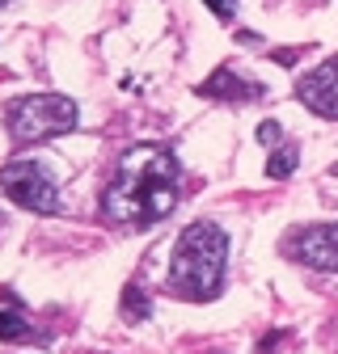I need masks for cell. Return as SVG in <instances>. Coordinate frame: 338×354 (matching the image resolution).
Segmentation results:
<instances>
[{"mask_svg":"<svg viewBox=\"0 0 338 354\" xmlns=\"http://www.w3.org/2000/svg\"><path fill=\"white\" fill-rule=\"evenodd\" d=\"M296 97L321 118H338V55H330L326 64L305 72L301 84H296Z\"/></svg>","mask_w":338,"mask_h":354,"instance_id":"6","label":"cell"},{"mask_svg":"<svg viewBox=\"0 0 338 354\" xmlns=\"http://www.w3.org/2000/svg\"><path fill=\"white\" fill-rule=\"evenodd\" d=\"M296 160H301V156H296V148L287 144V148H279V152L271 156V165H267V173L275 177V182H283V177H292V169H296Z\"/></svg>","mask_w":338,"mask_h":354,"instance_id":"10","label":"cell"},{"mask_svg":"<svg viewBox=\"0 0 338 354\" xmlns=\"http://www.w3.org/2000/svg\"><path fill=\"white\" fill-rule=\"evenodd\" d=\"M5 5H9V0H0V9H5Z\"/></svg>","mask_w":338,"mask_h":354,"instance_id":"14","label":"cell"},{"mask_svg":"<svg viewBox=\"0 0 338 354\" xmlns=\"http://www.w3.org/2000/svg\"><path fill=\"white\" fill-rule=\"evenodd\" d=\"M0 228H5V215H0Z\"/></svg>","mask_w":338,"mask_h":354,"instance_id":"13","label":"cell"},{"mask_svg":"<svg viewBox=\"0 0 338 354\" xmlns=\"http://www.w3.org/2000/svg\"><path fill=\"white\" fill-rule=\"evenodd\" d=\"M178 182H182V169H178V156L169 148H161V144L132 148L118 160L110 186L102 190L106 224L148 228L157 219H165L178 203Z\"/></svg>","mask_w":338,"mask_h":354,"instance_id":"1","label":"cell"},{"mask_svg":"<svg viewBox=\"0 0 338 354\" xmlns=\"http://www.w3.org/2000/svg\"><path fill=\"white\" fill-rule=\"evenodd\" d=\"M5 127L17 144L34 140H55L76 127V102L64 93H30L5 106Z\"/></svg>","mask_w":338,"mask_h":354,"instance_id":"3","label":"cell"},{"mask_svg":"<svg viewBox=\"0 0 338 354\" xmlns=\"http://www.w3.org/2000/svg\"><path fill=\"white\" fill-rule=\"evenodd\" d=\"M283 253L305 261L309 270L321 274H338V224H309V228H296L283 241Z\"/></svg>","mask_w":338,"mask_h":354,"instance_id":"5","label":"cell"},{"mask_svg":"<svg viewBox=\"0 0 338 354\" xmlns=\"http://www.w3.org/2000/svg\"><path fill=\"white\" fill-rule=\"evenodd\" d=\"M258 140H263V144H267V148H275V144H279V140H283V127H279V122H271V118H267V122H263V127H258Z\"/></svg>","mask_w":338,"mask_h":354,"instance_id":"11","label":"cell"},{"mask_svg":"<svg viewBox=\"0 0 338 354\" xmlns=\"http://www.w3.org/2000/svg\"><path fill=\"white\" fill-rule=\"evenodd\" d=\"M224 257H229V236L220 224H190L174 253H169V270H165V287L182 295V299H216L224 287Z\"/></svg>","mask_w":338,"mask_h":354,"instance_id":"2","label":"cell"},{"mask_svg":"<svg viewBox=\"0 0 338 354\" xmlns=\"http://www.w3.org/2000/svg\"><path fill=\"white\" fill-rule=\"evenodd\" d=\"M199 97H220V102H254V97H263V84H258V80L237 76L233 68H216V72H211V80H203V84H199Z\"/></svg>","mask_w":338,"mask_h":354,"instance_id":"7","label":"cell"},{"mask_svg":"<svg viewBox=\"0 0 338 354\" xmlns=\"http://www.w3.org/2000/svg\"><path fill=\"white\" fill-rule=\"evenodd\" d=\"M34 325L17 313V308H0V342H30Z\"/></svg>","mask_w":338,"mask_h":354,"instance_id":"8","label":"cell"},{"mask_svg":"<svg viewBox=\"0 0 338 354\" xmlns=\"http://www.w3.org/2000/svg\"><path fill=\"white\" fill-rule=\"evenodd\" d=\"M203 5H207V9H211V13H216V17H220V21H229V17H233V13H237V0H203Z\"/></svg>","mask_w":338,"mask_h":354,"instance_id":"12","label":"cell"},{"mask_svg":"<svg viewBox=\"0 0 338 354\" xmlns=\"http://www.w3.org/2000/svg\"><path fill=\"white\" fill-rule=\"evenodd\" d=\"M148 295H144V287H136V283H127L123 287V321H148Z\"/></svg>","mask_w":338,"mask_h":354,"instance_id":"9","label":"cell"},{"mask_svg":"<svg viewBox=\"0 0 338 354\" xmlns=\"http://www.w3.org/2000/svg\"><path fill=\"white\" fill-rule=\"evenodd\" d=\"M0 190H5L17 207L38 211V215H55L60 211V190L55 177L47 173L42 160H13L0 169Z\"/></svg>","mask_w":338,"mask_h":354,"instance_id":"4","label":"cell"}]
</instances>
